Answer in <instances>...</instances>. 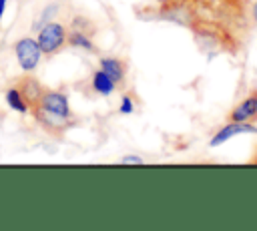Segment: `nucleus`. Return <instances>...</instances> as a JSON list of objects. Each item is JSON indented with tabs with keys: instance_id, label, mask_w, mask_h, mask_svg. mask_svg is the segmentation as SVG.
I'll list each match as a JSON object with an SVG mask.
<instances>
[{
	"instance_id": "nucleus-1",
	"label": "nucleus",
	"mask_w": 257,
	"mask_h": 231,
	"mask_svg": "<svg viewBox=\"0 0 257 231\" xmlns=\"http://www.w3.org/2000/svg\"><path fill=\"white\" fill-rule=\"evenodd\" d=\"M189 10L187 28L207 52L237 56L255 26L251 0H185Z\"/></svg>"
},
{
	"instance_id": "nucleus-2",
	"label": "nucleus",
	"mask_w": 257,
	"mask_h": 231,
	"mask_svg": "<svg viewBox=\"0 0 257 231\" xmlns=\"http://www.w3.org/2000/svg\"><path fill=\"white\" fill-rule=\"evenodd\" d=\"M34 121L50 135H62L76 125V117L70 110L68 96L62 90H44L38 102L32 106Z\"/></svg>"
},
{
	"instance_id": "nucleus-3",
	"label": "nucleus",
	"mask_w": 257,
	"mask_h": 231,
	"mask_svg": "<svg viewBox=\"0 0 257 231\" xmlns=\"http://www.w3.org/2000/svg\"><path fill=\"white\" fill-rule=\"evenodd\" d=\"M66 36H68V30L64 28V24H60L56 20H50L38 30L36 42H38L42 54L52 56V54H56L58 50H62L66 46Z\"/></svg>"
},
{
	"instance_id": "nucleus-4",
	"label": "nucleus",
	"mask_w": 257,
	"mask_h": 231,
	"mask_svg": "<svg viewBox=\"0 0 257 231\" xmlns=\"http://www.w3.org/2000/svg\"><path fill=\"white\" fill-rule=\"evenodd\" d=\"M14 56H16L18 66H20L24 72H32V70H36V66L40 64L42 50H40L36 38L22 36V38H18V40L14 42Z\"/></svg>"
},
{
	"instance_id": "nucleus-5",
	"label": "nucleus",
	"mask_w": 257,
	"mask_h": 231,
	"mask_svg": "<svg viewBox=\"0 0 257 231\" xmlns=\"http://www.w3.org/2000/svg\"><path fill=\"white\" fill-rule=\"evenodd\" d=\"M185 0H149L145 6H139L137 8V16L139 18H145V20H165V16L183 6Z\"/></svg>"
},
{
	"instance_id": "nucleus-6",
	"label": "nucleus",
	"mask_w": 257,
	"mask_h": 231,
	"mask_svg": "<svg viewBox=\"0 0 257 231\" xmlns=\"http://www.w3.org/2000/svg\"><path fill=\"white\" fill-rule=\"evenodd\" d=\"M237 135H257V127L251 125V123H235V121H229V125L221 127L209 141V147H219L227 141H231L233 137Z\"/></svg>"
},
{
	"instance_id": "nucleus-7",
	"label": "nucleus",
	"mask_w": 257,
	"mask_h": 231,
	"mask_svg": "<svg viewBox=\"0 0 257 231\" xmlns=\"http://www.w3.org/2000/svg\"><path fill=\"white\" fill-rule=\"evenodd\" d=\"M227 119L235 121V123H253V121H257V90H253L239 104H235L229 110Z\"/></svg>"
},
{
	"instance_id": "nucleus-8",
	"label": "nucleus",
	"mask_w": 257,
	"mask_h": 231,
	"mask_svg": "<svg viewBox=\"0 0 257 231\" xmlns=\"http://www.w3.org/2000/svg\"><path fill=\"white\" fill-rule=\"evenodd\" d=\"M98 68H102L116 84H122L126 78V62L118 56H102L98 60Z\"/></svg>"
},
{
	"instance_id": "nucleus-9",
	"label": "nucleus",
	"mask_w": 257,
	"mask_h": 231,
	"mask_svg": "<svg viewBox=\"0 0 257 231\" xmlns=\"http://www.w3.org/2000/svg\"><path fill=\"white\" fill-rule=\"evenodd\" d=\"M16 84H18V88L24 92L26 100L30 102V106H34V104L38 102V98L42 96V92L46 90V88L40 84V80H38V78H34L30 72H24V76H22V78H18V80H16ZM30 110H32V108H30Z\"/></svg>"
},
{
	"instance_id": "nucleus-10",
	"label": "nucleus",
	"mask_w": 257,
	"mask_h": 231,
	"mask_svg": "<svg viewBox=\"0 0 257 231\" xmlns=\"http://www.w3.org/2000/svg\"><path fill=\"white\" fill-rule=\"evenodd\" d=\"M4 100H6V104L14 110V112H18V114H28L30 112V102L26 100V96H24V92L18 88V84H10L8 88H6V92H4Z\"/></svg>"
},
{
	"instance_id": "nucleus-11",
	"label": "nucleus",
	"mask_w": 257,
	"mask_h": 231,
	"mask_svg": "<svg viewBox=\"0 0 257 231\" xmlns=\"http://www.w3.org/2000/svg\"><path fill=\"white\" fill-rule=\"evenodd\" d=\"M90 86H92V90H94L96 94H100V96H110V94L116 90L118 84H116L102 68H98V70H94L92 76H90Z\"/></svg>"
},
{
	"instance_id": "nucleus-12",
	"label": "nucleus",
	"mask_w": 257,
	"mask_h": 231,
	"mask_svg": "<svg viewBox=\"0 0 257 231\" xmlns=\"http://www.w3.org/2000/svg\"><path fill=\"white\" fill-rule=\"evenodd\" d=\"M66 44L72 46V48L84 50V52H96V44H94L92 36L86 34V32H80V30H70V28H68Z\"/></svg>"
},
{
	"instance_id": "nucleus-13",
	"label": "nucleus",
	"mask_w": 257,
	"mask_h": 231,
	"mask_svg": "<svg viewBox=\"0 0 257 231\" xmlns=\"http://www.w3.org/2000/svg\"><path fill=\"white\" fill-rule=\"evenodd\" d=\"M70 30H80V32H86V34L94 36L96 26H94V22H92L88 16L76 14V16H72V20H70Z\"/></svg>"
},
{
	"instance_id": "nucleus-14",
	"label": "nucleus",
	"mask_w": 257,
	"mask_h": 231,
	"mask_svg": "<svg viewBox=\"0 0 257 231\" xmlns=\"http://www.w3.org/2000/svg\"><path fill=\"white\" fill-rule=\"evenodd\" d=\"M118 112L120 114H133L135 112V100L131 94H122L120 104H118Z\"/></svg>"
},
{
	"instance_id": "nucleus-15",
	"label": "nucleus",
	"mask_w": 257,
	"mask_h": 231,
	"mask_svg": "<svg viewBox=\"0 0 257 231\" xmlns=\"http://www.w3.org/2000/svg\"><path fill=\"white\" fill-rule=\"evenodd\" d=\"M120 163H124V165H141L143 159L137 157V155H124V157L120 159Z\"/></svg>"
},
{
	"instance_id": "nucleus-16",
	"label": "nucleus",
	"mask_w": 257,
	"mask_h": 231,
	"mask_svg": "<svg viewBox=\"0 0 257 231\" xmlns=\"http://www.w3.org/2000/svg\"><path fill=\"white\" fill-rule=\"evenodd\" d=\"M6 6H8V0H0V22H2V16L6 12Z\"/></svg>"
},
{
	"instance_id": "nucleus-17",
	"label": "nucleus",
	"mask_w": 257,
	"mask_h": 231,
	"mask_svg": "<svg viewBox=\"0 0 257 231\" xmlns=\"http://www.w3.org/2000/svg\"><path fill=\"white\" fill-rule=\"evenodd\" d=\"M251 14H253V22H255V26H257V2L251 4Z\"/></svg>"
},
{
	"instance_id": "nucleus-18",
	"label": "nucleus",
	"mask_w": 257,
	"mask_h": 231,
	"mask_svg": "<svg viewBox=\"0 0 257 231\" xmlns=\"http://www.w3.org/2000/svg\"><path fill=\"white\" fill-rule=\"evenodd\" d=\"M249 163H251V165H257V149H255V155L249 159Z\"/></svg>"
}]
</instances>
